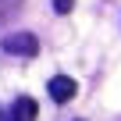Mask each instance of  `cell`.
<instances>
[{
  "mask_svg": "<svg viewBox=\"0 0 121 121\" xmlns=\"http://www.w3.org/2000/svg\"><path fill=\"white\" fill-rule=\"evenodd\" d=\"M46 93H50V100H53V103H68V100H75L78 82H75L71 75H53V78L46 82Z\"/></svg>",
  "mask_w": 121,
  "mask_h": 121,
  "instance_id": "7a4b0ae2",
  "label": "cell"
},
{
  "mask_svg": "<svg viewBox=\"0 0 121 121\" xmlns=\"http://www.w3.org/2000/svg\"><path fill=\"white\" fill-rule=\"evenodd\" d=\"M22 4H25V0H0V25H7V22L22 11Z\"/></svg>",
  "mask_w": 121,
  "mask_h": 121,
  "instance_id": "277c9868",
  "label": "cell"
},
{
  "mask_svg": "<svg viewBox=\"0 0 121 121\" xmlns=\"http://www.w3.org/2000/svg\"><path fill=\"white\" fill-rule=\"evenodd\" d=\"M0 50L11 53V57H36L39 53V39L32 32H7L0 39Z\"/></svg>",
  "mask_w": 121,
  "mask_h": 121,
  "instance_id": "6da1fadb",
  "label": "cell"
},
{
  "mask_svg": "<svg viewBox=\"0 0 121 121\" xmlns=\"http://www.w3.org/2000/svg\"><path fill=\"white\" fill-rule=\"evenodd\" d=\"M71 7H75V0H53V11L57 14H68Z\"/></svg>",
  "mask_w": 121,
  "mask_h": 121,
  "instance_id": "5b68a950",
  "label": "cell"
},
{
  "mask_svg": "<svg viewBox=\"0 0 121 121\" xmlns=\"http://www.w3.org/2000/svg\"><path fill=\"white\" fill-rule=\"evenodd\" d=\"M0 121H36V100L32 96H18L11 107L0 110Z\"/></svg>",
  "mask_w": 121,
  "mask_h": 121,
  "instance_id": "3957f363",
  "label": "cell"
}]
</instances>
